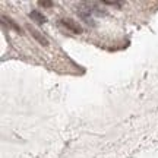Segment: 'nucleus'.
<instances>
[{
    "mask_svg": "<svg viewBox=\"0 0 158 158\" xmlns=\"http://www.w3.org/2000/svg\"><path fill=\"white\" fill-rule=\"evenodd\" d=\"M2 22H3V23H7V25H9L10 28L15 29L16 32H22V31H21V27H19V25H18V23L15 22L13 19H10L9 16H5V15H3V16H2Z\"/></svg>",
    "mask_w": 158,
    "mask_h": 158,
    "instance_id": "3",
    "label": "nucleus"
},
{
    "mask_svg": "<svg viewBox=\"0 0 158 158\" xmlns=\"http://www.w3.org/2000/svg\"><path fill=\"white\" fill-rule=\"evenodd\" d=\"M29 18H32L37 23H44L45 22V16H44V15H41V13H40V12H37V10L31 12V13H29Z\"/></svg>",
    "mask_w": 158,
    "mask_h": 158,
    "instance_id": "4",
    "label": "nucleus"
},
{
    "mask_svg": "<svg viewBox=\"0 0 158 158\" xmlns=\"http://www.w3.org/2000/svg\"><path fill=\"white\" fill-rule=\"evenodd\" d=\"M60 23H62V25H64V27H66L68 29L73 31L75 34H81V32L84 31V29L81 28L78 23H75L73 21H70V19H62V21H60Z\"/></svg>",
    "mask_w": 158,
    "mask_h": 158,
    "instance_id": "2",
    "label": "nucleus"
},
{
    "mask_svg": "<svg viewBox=\"0 0 158 158\" xmlns=\"http://www.w3.org/2000/svg\"><path fill=\"white\" fill-rule=\"evenodd\" d=\"M27 28H28L29 34L32 35V37H34V38L37 40V41H38V43H40V44H41V45H44V47H45V45H48V40L45 38V37H44V35H43V34H40V32H38V31H37V29H35V28H32L31 25H28Z\"/></svg>",
    "mask_w": 158,
    "mask_h": 158,
    "instance_id": "1",
    "label": "nucleus"
},
{
    "mask_svg": "<svg viewBox=\"0 0 158 158\" xmlns=\"http://www.w3.org/2000/svg\"><path fill=\"white\" fill-rule=\"evenodd\" d=\"M38 6H43V7H53V2H45V0H40L38 2Z\"/></svg>",
    "mask_w": 158,
    "mask_h": 158,
    "instance_id": "5",
    "label": "nucleus"
},
{
    "mask_svg": "<svg viewBox=\"0 0 158 158\" xmlns=\"http://www.w3.org/2000/svg\"><path fill=\"white\" fill-rule=\"evenodd\" d=\"M104 5H108V6H117V7H122V3L120 2H102Z\"/></svg>",
    "mask_w": 158,
    "mask_h": 158,
    "instance_id": "6",
    "label": "nucleus"
}]
</instances>
